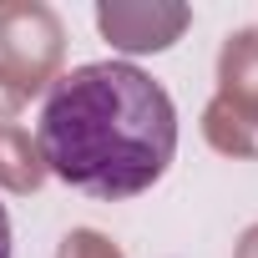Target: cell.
<instances>
[{
	"label": "cell",
	"mask_w": 258,
	"mask_h": 258,
	"mask_svg": "<svg viewBox=\"0 0 258 258\" xmlns=\"http://www.w3.org/2000/svg\"><path fill=\"white\" fill-rule=\"evenodd\" d=\"M36 147L51 177L121 203L162 182L177 157V106L132 61H86L51 81Z\"/></svg>",
	"instance_id": "1"
},
{
	"label": "cell",
	"mask_w": 258,
	"mask_h": 258,
	"mask_svg": "<svg viewBox=\"0 0 258 258\" xmlns=\"http://www.w3.org/2000/svg\"><path fill=\"white\" fill-rule=\"evenodd\" d=\"M66 56V26L41 0H11L0 6V71L26 96L46 91Z\"/></svg>",
	"instance_id": "2"
},
{
	"label": "cell",
	"mask_w": 258,
	"mask_h": 258,
	"mask_svg": "<svg viewBox=\"0 0 258 258\" xmlns=\"http://www.w3.org/2000/svg\"><path fill=\"white\" fill-rule=\"evenodd\" d=\"M192 26L187 6H162V0H101L96 6V31L126 51V56H147V51H167L182 31Z\"/></svg>",
	"instance_id": "3"
},
{
	"label": "cell",
	"mask_w": 258,
	"mask_h": 258,
	"mask_svg": "<svg viewBox=\"0 0 258 258\" xmlns=\"http://www.w3.org/2000/svg\"><path fill=\"white\" fill-rule=\"evenodd\" d=\"M218 96L258 116V31H233L218 51Z\"/></svg>",
	"instance_id": "4"
},
{
	"label": "cell",
	"mask_w": 258,
	"mask_h": 258,
	"mask_svg": "<svg viewBox=\"0 0 258 258\" xmlns=\"http://www.w3.org/2000/svg\"><path fill=\"white\" fill-rule=\"evenodd\" d=\"M203 137H208L213 152H223L233 162H258V116L238 111L223 96H213L203 106Z\"/></svg>",
	"instance_id": "5"
},
{
	"label": "cell",
	"mask_w": 258,
	"mask_h": 258,
	"mask_svg": "<svg viewBox=\"0 0 258 258\" xmlns=\"http://www.w3.org/2000/svg\"><path fill=\"white\" fill-rule=\"evenodd\" d=\"M46 182V162H41V147L26 126L6 121L0 126V187L6 192H36Z\"/></svg>",
	"instance_id": "6"
},
{
	"label": "cell",
	"mask_w": 258,
	"mask_h": 258,
	"mask_svg": "<svg viewBox=\"0 0 258 258\" xmlns=\"http://www.w3.org/2000/svg\"><path fill=\"white\" fill-rule=\"evenodd\" d=\"M56 258H126L106 233H96V228H71L61 243H56Z\"/></svg>",
	"instance_id": "7"
},
{
	"label": "cell",
	"mask_w": 258,
	"mask_h": 258,
	"mask_svg": "<svg viewBox=\"0 0 258 258\" xmlns=\"http://www.w3.org/2000/svg\"><path fill=\"white\" fill-rule=\"evenodd\" d=\"M26 101H31V96H26V91H21V86L6 76V71H0V126H6V121H11V116H16Z\"/></svg>",
	"instance_id": "8"
},
{
	"label": "cell",
	"mask_w": 258,
	"mask_h": 258,
	"mask_svg": "<svg viewBox=\"0 0 258 258\" xmlns=\"http://www.w3.org/2000/svg\"><path fill=\"white\" fill-rule=\"evenodd\" d=\"M233 258H258V223H248L233 243Z\"/></svg>",
	"instance_id": "9"
},
{
	"label": "cell",
	"mask_w": 258,
	"mask_h": 258,
	"mask_svg": "<svg viewBox=\"0 0 258 258\" xmlns=\"http://www.w3.org/2000/svg\"><path fill=\"white\" fill-rule=\"evenodd\" d=\"M0 258H11V213L0 203Z\"/></svg>",
	"instance_id": "10"
}]
</instances>
